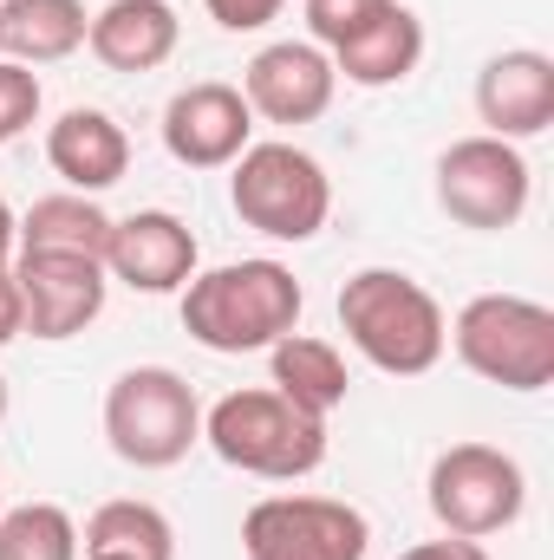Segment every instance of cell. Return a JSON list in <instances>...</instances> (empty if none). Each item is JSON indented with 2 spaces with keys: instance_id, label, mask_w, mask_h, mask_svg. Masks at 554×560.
Segmentation results:
<instances>
[{
  "instance_id": "cb8c5ba5",
  "label": "cell",
  "mask_w": 554,
  "mask_h": 560,
  "mask_svg": "<svg viewBox=\"0 0 554 560\" xmlns=\"http://www.w3.org/2000/svg\"><path fill=\"white\" fill-rule=\"evenodd\" d=\"M39 118V79L20 59H0V143H13Z\"/></svg>"
},
{
  "instance_id": "8992f818",
  "label": "cell",
  "mask_w": 554,
  "mask_h": 560,
  "mask_svg": "<svg viewBox=\"0 0 554 560\" xmlns=\"http://www.w3.org/2000/svg\"><path fill=\"white\" fill-rule=\"evenodd\" d=\"M105 436L131 469H170L203 443V405L170 365H131L105 392Z\"/></svg>"
},
{
  "instance_id": "83f0119b",
  "label": "cell",
  "mask_w": 554,
  "mask_h": 560,
  "mask_svg": "<svg viewBox=\"0 0 554 560\" xmlns=\"http://www.w3.org/2000/svg\"><path fill=\"white\" fill-rule=\"evenodd\" d=\"M13 235H20V222H13V209H7V196H0V248L13 255Z\"/></svg>"
},
{
  "instance_id": "484cf974",
  "label": "cell",
  "mask_w": 554,
  "mask_h": 560,
  "mask_svg": "<svg viewBox=\"0 0 554 560\" xmlns=\"http://www.w3.org/2000/svg\"><path fill=\"white\" fill-rule=\"evenodd\" d=\"M26 332V319H20V280H13V255L0 248V346H13Z\"/></svg>"
},
{
  "instance_id": "44dd1931",
  "label": "cell",
  "mask_w": 554,
  "mask_h": 560,
  "mask_svg": "<svg viewBox=\"0 0 554 560\" xmlns=\"http://www.w3.org/2000/svg\"><path fill=\"white\" fill-rule=\"evenodd\" d=\"M85 560H176V528L150 502H105L85 522Z\"/></svg>"
},
{
  "instance_id": "52a82bcc",
  "label": "cell",
  "mask_w": 554,
  "mask_h": 560,
  "mask_svg": "<svg viewBox=\"0 0 554 560\" xmlns=\"http://www.w3.org/2000/svg\"><path fill=\"white\" fill-rule=\"evenodd\" d=\"M522 502H529V476L509 450L450 443L430 463V515L443 522V535H463V541L503 535L522 515Z\"/></svg>"
},
{
  "instance_id": "ba28073f",
  "label": "cell",
  "mask_w": 554,
  "mask_h": 560,
  "mask_svg": "<svg viewBox=\"0 0 554 560\" xmlns=\"http://www.w3.org/2000/svg\"><path fill=\"white\" fill-rule=\"evenodd\" d=\"M529 156L503 138H457L437 156V209L463 229H516L529 209Z\"/></svg>"
},
{
  "instance_id": "2e32d148",
  "label": "cell",
  "mask_w": 554,
  "mask_h": 560,
  "mask_svg": "<svg viewBox=\"0 0 554 560\" xmlns=\"http://www.w3.org/2000/svg\"><path fill=\"white\" fill-rule=\"evenodd\" d=\"M176 39H183V26H176L170 0H112L85 26V46L112 72H157L176 52Z\"/></svg>"
},
{
  "instance_id": "5bb4252c",
  "label": "cell",
  "mask_w": 554,
  "mask_h": 560,
  "mask_svg": "<svg viewBox=\"0 0 554 560\" xmlns=\"http://www.w3.org/2000/svg\"><path fill=\"white\" fill-rule=\"evenodd\" d=\"M105 275H118L131 293H176L183 280L196 275V235H189V222H176L170 209H138V215L112 222Z\"/></svg>"
},
{
  "instance_id": "603a6c76",
  "label": "cell",
  "mask_w": 554,
  "mask_h": 560,
  "mask_svg": "<svg viewBox=\"0 0 554 560\" xmlns=\"http://www.w3.org/2000/svg\"><path fill=\"white\" fill-rule=\"evenodd\" d=\"M392 0H307V33L313 46H346L366 20H379Z\"/></svg>"
},
{
  "instance_id": "6da1fadb",
  "label": "cell",
  "mask_w": 554,
  "mask_h": 560,
  "mask_svg": "<svg viewBox=\"0 0 554 560\" xmlns=\"http://www.w3.org/2000/svg\"><path fill=\"white\" fill-rule=\"evenodd\" d=\"M300 280L280 261H229L183 280V332L209 352H268L300 326Z\"/></svg>"
},
{
  "instance_id": "5b68a950",
  "label": "cell",
  "mask_w": 554,
  "mask_h": 560,
  "mask_svg": "<svg viewBox=\"0 0 554 560\" xmlns=\"http://www.w3.org/2000/svg\"><path fill=\"white\" fill-rule=\"evenodd\" d=\"M235 215L268 242H313L333 215V183L300 143H249L229 176Z\"/></svg>"
},
{
  "instance_id": "e0dca14e",
  "label": "cell",
  "mask_w": 554,
  "mask_h": 560,
  "mask_svg": "<svg viewBox=\"0 0 554 560\" xmlns=\"http://www.w3.org/2000/svg\"><path fill=\"white\" fill-rule=\"evenodd\" d=\"M417 59H424V20H417L405 0H392L379 20H366L346 46H333V72L346 85H366V92L412 79Z\"/></svg>"
},
{
  "instance_id": "4fadbf2b",
  "label": "cell",
  "mask_w": 554,
  "mask_h": 560,
  "mask_svg": "<svg viewBox=\"0 0 554 560\" xmlns=\"http://www.w3.org/2000/svg\"><path fill=\"white\" fill-rule=\"evenodd\" d=\"M476 112H483L489 138H503V143L542 138L554 125V59L535 52V46L496 52L476 72Z\"/></svg>"
},
{
  "instance_id": "f1b7e54d",
  "label": "cell",
  "mask_w": 554,
  "mask_h": 560,
  "mask_svg": "<svg viewBox=\"0 0 554 560\" xmlns=\"http://www.w3.org/2000/svg\"><path fill=\"white\" fill-rule=\"evenodd\" d=\"M0 418H7V378H0Z\"/></svg>"
},
{
  "instance_id": "9c48e42d",
  "label": "cell",
  "mask_w": 554,
  "mask_h": 560,
  "mask_svg": "<svg viewBox=\"0 0 554 560\" xmlns=\"http://www.w3.org/2000/svg\"><path fill=\"white\" fill-rule=\"evenodd\" d=\"M372 522L333 495H268L242 515L249 560H366Z\"/></svg>"
},
{
  "instance_id": "7402d4cb",
  "label": "cell",
  "mask_w": 554,
  "mask_h": 560,
  "mask_svg": "<svg viewBox=\"0 0 554 560\" xmlns=\"http://www.w3.org/2000/svg\"><path fill=\"white\" fill-rule=\"evenodd\" d=\"M0 560H79V522L59 502H20L0 515Z\"/></svg>"
},
{
  "instance_id": "4316f807",
  "label": "cell",
  "mask_w": 554,
  "mask_h": 560,
  "mask_svg": "<svg viewBox=\"0 0 554 560\" xmlns=\"http://www.w3.org/2000/svg\"><path fill=\"white\" fill-rule=\"evenodd\" d=\"M399 560H489V548H483V541H463V535H443V541H417V548H405Z\"/></svg>"
},
{
  "instance_id": "3957f363",
  "label": "cell",
  "mask_w": 554,
  "mask_h": 560,
  "mask_svg": "<svg viewBox=\"0 0 554 560\" xmlns=\"http://www.w3.org/2000/svg\"><path fill=\"white\" fill-rule=\"evenodd\" d=\"M203 443L242 469V476H262V482H300L326 463V418L300 411L293 398L268 392H229L209 405L203 418Z\"/></svg>"
},
{
  "instance_id": "7c38bea8",
  "label": "cell",
  "mask_w": 554,
  "mask_h": 560,
  "mask_svg": "<svg viewBox=\"0 0 554 560\" xmlns=\"http://www.w3.org/2000/svg\"><path fill=\"white\" fill-rule=\"evenodd\" d=\"M249 131H255V112L222 79H203L163 105V150L183 170H229L249 150Z\"/></svg>"
},
{
  "instance_id": "ffe728a7",
  "label": "cell",
  "mask_w": 554,
  "mask_h": 560,
  "mask_svg": "<svg viewBox=\"0 0 554 560\" xmlns=\"http://www.w3.org/2000/svg\"><path fill=\"white\" fill-rule=\"evenodd\" d=\"M268 359H275V392L280 398H293L300 411H313V418H333V411L346 405V392H353L346 359H339L326 339L287 332V339L268 346Z\"/></svg>"
},
{
  "instance_id": "d4e9b609",
  "label": "cell",
  "mask_w": 554,
  "mask_h": 560,
  "mask_svg": "<svg viewBox=\"0 0 554 560\" xmlns=\"http://www.w3.org/2000/svg\"><path fill=\"white\" fill-rule=\"evenodd\" d=\"M203 7H209V20L222 33H262L268 20H280L287 0H203Z\"/></svg>"
},
{
  "instance_id": "ac0fdd59",
  "label": "cell",
  "mask_w": 554,
  "mask_h": 560,
  "mask_svg": "<svg viewBox=\"0 0 554 560\" xmlns=\"http://www.w3.org/2000/svg\"><path fill=\"white\" fill-rule=\"evenodd\" d=\"M13 248H20V255H85V261H105V248H112V215H105L92 196H79V189L39 196V202L20 215Z\"/></svg>"
},
{
  "instance_id": "7a4b0ae2",
  "label": "cell",
  "mask_w": 554,
  "mask_h": 560,
  "mask_svg": "<svg viewBox=\"0 0 554 560\" xmlns=\"http://www.w3.org/2000/svg\"><path fill=\"white\" fill-rule=\"evenodd\" d=\"M339 326L359 346V359L392 372V378H424L450 346L443 306L430 300V287H417L399 268H366V275L346 280L339 287Z\"/></svg>"
},
{
  "instance_id": "277c9868",
  "label": "cell",
  "mask_w": 554,
  "mask_h": 560,
  "mask_svg": "<svg viewBox=\"0 0 554 560\" xmlns=\"http://www.w3.org/2000/svg\"><path fill=\"white\" fill-rule=\"evenodd\" d=\"M457 359L503 385V392H542L554 378V313L522 293H476L450 326Z\"/></svg>"
},
{
  "instance_id": "8fae6325",
  "label": "cell",
  "mask_w": 554,
  "mask_h": 560,
  "mask_svg": "<svg viewBox=\"0 0 554 560\" xmlns=\"http://www.w3.org/2000/svg\"><path fill=\"white\" fill-rule=\"evenodd\" d=\"M20 319L33 339H72L105 313V261L85 255H20Z\"/></svg>"
},
{
  "instance_id": "30bf717a",
  "label": "cell",
  "mask_w": 554,
  "mask_h": 560,
  "mask_svg": "<svg viewBox=\"0 0 554 560\" xmlns=\"http://www.w3.org/2000/svg\"><path fill=\"white\" fill-rule=\"evenodd\" d=\"M333 92H339V72H333L326 46H313V39H275L242 72V98L268 125H313V118H326Z\"/></svg>"
},
{
  "instance_id": "9a60e30c",
  "label": "cell",
  "mask_w": 554,
  "mask_h": 560,
  "mask_svg": "<svg viewBox=\"0 0 554 560\" xmlns=\"http://www.w3.org/2000/svg\"><path fill=\"white\" fill-rule=\"evenodd\" d=\"M46 163L66 176V189L79 196H99L112 183H125L131 170V138L112 112H92V105H72L53 131H46Z\"/></svg>"
},
{
  "instance_id": "d6986e66",
  "label": "cell",
  "mask_w": 554,
  "mask_h": 560,
  "mask_svg": "<svg viewBox=\"0 0 554 560\" xmlns=\"http://www.w3.org/2000/svg\"><path fill=\"white\" fill-rule=\"evenodd\" d=\"M92 13L79 0H0V52L20 66H59L85 46Z\"/></svg>"
}]
</instances>
